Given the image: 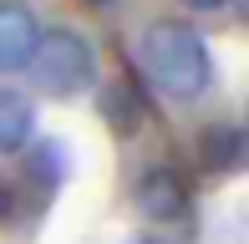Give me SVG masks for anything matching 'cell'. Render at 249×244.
Wrapping results in <instances>:
<instances>
[{
  "label": "cell",
  "instance_id": "cell-6",
  "mask_svg": "<svg viewBox=\"0 0 249 244\" xmlns=\"http://www.w3.org/2000/svg\"><path fill=\"white\" fill-rule=\"evenodd\" d=\"M102 112H107V122L117 132H132L142 122V102H138V92H132L127 82H117V87H107V97H102Z\"/></svg>",
  "mask_w": 249,
  "mask_h": 244
},
{
  "label": "cell",
  "instance_id": "cell-3",
  "mask_svg": "<svg viewBox=\"0 0 249 244\" xmlns=\"http://www.w3.org/2000/svg\"><path fill=\"white\" fill-rule=\"evenodd\" d=\"M41 41V20L31 16L26 0H0V76L26 71Z\"/></svg>",
  "mask_w": 249,
  "mask_h": 244
},
{
  "label": "cell",
  "instance_id": "cell-2",
  "mask_svg": "<svg viewBox=\"0 0 249 244\" xmlns=\"http://www.w3.org/2000/svg\"><path fill=\"white\" fill-rule=\"evenodd\" d=\"M31 71H36L41 92H51V97H71V92H82V87L97 76V51H92V41H87L82 31H71V26H51V31H41V41H36Z\"/></svg>",
  "mask_w": 249,
  "mask_h": 244
},
{
  "label": "cell",
  "instance_id": "cell-8",
  "mask_svg": "<svg viewBox=\"0 0 249 244\" xmlns=\"http://www.w3.org/2000/svg\"><path fill=\"white\" fill-rule=\"evenodd\" d=\"M188 5H194V10H224L229 0H188Z\"/></svg>",
  "mask_w": 249,
  "mask_h": 244
},
{
  "label": "cell",
  "instance_id": "cell-4",
  "mask_svg": "<svg viewBox=\"0 0 249 244\" xmlns=\"http://www.w3.org/2000/svg\"><path fill=\"white\" fill-rule=\"evenodd\" d=\"M36 132V107L26 92L16 87H0V153H20Z\"/></svg>",
  "mask_w": 249,
  "mask_h": 244
},
{
  "label": "cell",
  "instance_id": "cell-9",
  "mask_svg": "<svg viewBox=\"0 0 249 244\" xmlns=\"http://www.w3.org/2000/svg\"><path fill=\"white\" fill-rule=\"evenodd\" d=\"M0 214H10V193H5V188H0Z\"/></svg>",
  "mask_w": 249,
  "mask_h": 244
},
{
  "label": "cell",
  "instance_id": "cell-5",
  "mask_svg": "<svg viewBox=\"0 0 249 244\" xmlns=\"http://www.w3.org/2000/svg\"><path fill=\"white\" fill-rule=\"evenodd\" d=\"M138 204H142L148 219H178L183 204H188V193H183V183H178L168 168H153L148 178L138 183Z\"/></svg>",
  "mask_w": 249,
  "mask_h": 244
},
{
  "label": "cell",
  "instance_id": "cell-1",
  "mask_svg": "<svg viewBox=\"0 0 249 244\" xmlns=\"http://www.w3.org/2000/svg\"><path fill=\"white\" fill-rule=\"evenodd\" d=\"M142 61L148 76L178 102H194L198 92H209L213 66H209V46L194 26L183 20H153L148 36H142Z\"/></svg>",
  "mask_w": 249,
  "mask_h": 244
},
{
  "label": "cell",
  "instance_id": "cell-7",
  "mask_svg": "<svg viewBox=\"0 0 249 244\" xmlns=\"http://www.w3.org/2000/svg\"><path fill=\"white\" fill-rule=\"evenodd\" d=\"M203 153H209V158H219V168H234V163H239V138H234V132L203 138Z\"/></svg>",
  "mask_w": 249,
  "mask_h": 244
}]
</instances>
